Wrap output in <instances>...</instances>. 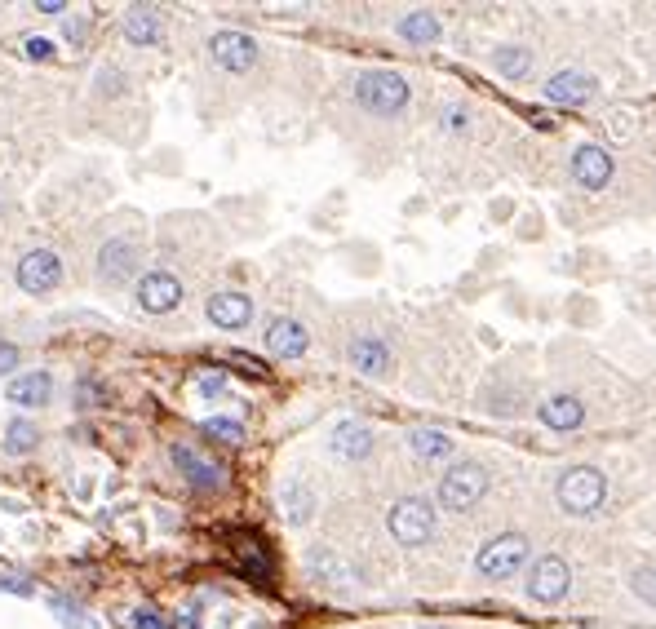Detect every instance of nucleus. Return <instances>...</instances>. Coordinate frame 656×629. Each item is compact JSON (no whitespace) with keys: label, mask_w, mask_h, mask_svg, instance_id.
Returning a JSON list of instances; mask_svg holds the SVG:
<instances>
[{"label":"nucleus","mask_w":656,"mask_h":629,"mask_svg":"<svg viewBox=\"0 0 656 629\" xmlns=\"http://www.w3.org/2000/svg\"><path fill=\"white\" fill-rule=\"evenodd\" d=\"M492 67H497V76H506V80H524L532 71V49H524V45L492 49Z\"/></svg>","instance_id":"nucleus-25"},{"label":"nucleus","mask_w":656,"mask_h":629,"mask_svg":"<svg viewBox=\"0 0 656 629\" xmlns=\"http://www.w3.org/2000/svg\"><path fill=\"white\" fill-rule=\"evenodd\" d=\"M23 49H27V58H40V63H45L49 54H54V45H49V40H40V36H36V40H27Z\"/></svg>","instance_id":"nucleus-34"},{"label":"nucleus","mask_w":656,"mask_h":629,"mask_svg":"<svg viewBox=\"0 0 656 629\" xmlns=\"http://www.w3.org/2000/svg\"><path fill=\"white\" fill-rule=\"evenodd\" d=\"M266 350L275 359H302L311 350V333H306L302 319H289V315H271L266 319V333H262Z\"/></svg>","instance_id":"nucleus-9"},{"label":"nucleus","mask_w":656,"mask_h":629,"mask_svg":"<svg viewBox=\"0 0 656 629\" xmlns=\"http://www.w3.org/2000/svg\"><path fill=\"white\" fill-rule=\"evenodd\" d=\"M306 572H311L315 581H324V585H355L360 581V572H355L337 550H328V545H315V550L306 554Z\"/></svg>","instance_id":"nucleus-18"},{"label":"nucleus","mask_w":656,"mask_h":629,"mask_svg":"<svg viewBox=\"0 0 656 629\" xmlns=\"http://www.w3.org/2000/svg\"><path fill=\"white\" fill-rule=\"evenodd\" d=\"M488 492V466H479V461H453L444 474H439V505L453 514H466L475 510L479 501H484Z\"/></svg>","instance_id":"nucleus-2"},{"label":"nucleus","mask_w":656,"mask_h":629,"mask_svg":"<svg viewBox=\"0 0 656 629\" xmlns=\"http://www.w3.org/2000/svg\"><path fill=\"white\" fill-rule=\"evenodd\" d=\"M204 315H209L218 328H231L235 333V328H244L253 319V302L244 293H213L209 302H204Z\"/></svg>","instance_id":"nucleus-19"},{"label":"nucleus","mask_w":656,"mask_h":629,"mask_svg":"<svg viewBox=\"0 0 656 629\" xmlns=\"http://www.w3.org/2000/svg\"><path fill=\"white\" fill-rule=\"evenodd\" d=\"M581 629H590V625H581Z\"/></svg>","instance_id":"nucleus-38"},{"label":"nucleus","mask_w":656,"mask_h":629,"mask_svg":"<svg viewBox=\"0 0 656 629\" xmlns=\"http://www.w3.org/2000/svg\"><path fill=\"white\" fill-rule=\"evenodd\" d=\"M546 98L559 102V107H586V102L599 98V80L586 76V71H555L546 80Z\"/></svg>","instance_id":"nucleus-13"},{"label":"nucleus","mask_w":656,"mask_h":629,"mask_svg":"<svg viewBox=\"0 0 656 629\" xmlns=\"http://www.w3.org/2000/svg\"><path fill=\"white\" fill-rule=\"evenodd\" d=\"M18 368V346L14 342H0V377H9Z\"/></svg>","instance_id":"nucleus-32"},{"label":"nucleus","mask_w":656,"mask_h":629,"mask_svg":"<svg viewBox=\"0 0 656 629\" xmlns=\"http://www.w3.org/2000/svg\"><path fill=\"white\" fill-rule=\"evenodd\" d=\"M222 390H227V377H222V373L200 377V395H222Z\"/></svg>","instance_id":"nucleus-33"},{"label":"nucleus","mask_w":656,"mask_h":629,"mask_svg":"<svg viewBox=\"0 0 656 629\" xmlns=\"http://www.w3.org/2000/svg\"><path fill=\"white\" fill-rule=\"evenodd\" d=\"M18 288L23 293H49V288H58V280H63V262H58V253L49 249H32L18 257Z\"/></svg>","instance_id":"nucleus-10"},{"label":"nucleus","mask_w":656,"mask_h":629,"mask_svg":"<svg viewBox=\"0 0 656 629\" xmlns=\"http://www.w3.org/2000/svg\"><path fill=\"white\" fill-rule=\"evenodd\" d=\"M49 395H54V377H49L45 368H32V373H23V377H9V386H5V399L18 408H45Z\"/></svg>","instance_id":"nucleus-16"},{"label":"nucleus","mask_w":656,"mask_h":629,"mask_svg":"<svg viewBox=\"0 0 656 629\" xmlns=\"http://www.w3.org/2000/svg\"><path fill=\"white\" fill-rule=\"evenodd\" d=\"M133 625H138V629H169V625L160 621V612H156V607H151V603L133 607Z\"/></svg>","instance_id":"nucleus-31"},{"label":"nucleus","mask_w":656,"mask_h":629,"mask_svg":"<svg viewBox=\"0 0 656 629\" xmlns=\"http://www.w3.org/2000/svg\"><path fill=\"white\" fill-rule=\"evenodd\" d=\"M138 306H142L147 315H169V311H178V306H182V280H178V275H169V271L142 275V284H138Z\"/></svg>","instance_id":"nucleus-12"},{"label":"nucleus","mask_w":656,"mask_h":629,"mask_svg":"<svg viewBox=\"0 0 656 629\" xmlns=\"http://www.w3.org/2000/svg\"><path fill=\"white\" fill-rule=\"evenodd\" d=\"M125 40H129V45H142V49H147V45H160V40H164V23H160V14H156V9H129V14H125Z\"/></svg>","instance_id":"nucleus-22"},{"label":"nucleus","mask_w":656,"mask_h":629,"mask_svg":"<svg viewBox=\"0 0 656 629\" xmlns=\"http://www.w3.org/2000/svg\"><path fill=\"white\" fill-rule=\"evenodd\" d=\"M603 125H608V138H630L634 133V116L630 111H608V120H603Z\"/></svg>","instance_id":"nucleus-30"},{"label":"nucleus","mask_w":656,"mask_h":629,"mask_svg":"<svg viewBox=\"0 0 656 629\" xmlns=\"http://www.w3.org/2000/svg\"><path fill=\"white\" fill-rule=\"evenodd\" d=\"M36 9H40V14H63V5H58V0H40Z\"/></svg>","instance_id":"nucleus-36"},{"label":"nucleus","mask_w":656,"mask_h":629,"mask_svg":"<svg viewBox=\"0 0 656 629\" xmlns=\"http://www.w3.org/2000/svg\"><path fill=\"white\" fill-rule=\"evenodd\" d=\"M408 448H413V457H422V461H448L457 452V443L448 439L444 430L422 426V430H413V435H408Z\"/></svg>","instance_id":"nucleus-23"},{"label":"nucleus","mask_w":656,"mask_h":629,"mask_svg":"<svg viewBox=\"0 0 656 629\" xmlns=\"http://www.w3.org/2000/svg\"><path fill=\"white\" fill-rule=\"evenodd\" d=\"M328 448L342 461H364L373 452V426H364V421H337L333 435H328Z\"/></svg>","instance_id":"nucleus-15"},{"label":"nucleus","mask_w":656,"mask_h":629,"mask_svg":"<svg viewBox=\"0 0 656 629\" xmlns=\"http://www.w3.org/2000/svg\"><path fill=\"white\" fill-rule=\"evenodd\" d=\"M351 364H355V373H364V377H386L395 359H391V346H386L382 337L364 333L351 342Z\"/></svg>","instance_id":"nucleus-17"},{"label":"nucleus","mask_w":656,"mask_h":629,"mask_svg":"<svg viewBox=\"0 0 656 629\" xmlns=\"http://www.w3.org/2000/svg\"><path fill=\"white\" fill-rule=\"evenodd\" d=\"M439 125H444V133H466V129H470V111L461 107V102H453V107H444Z\"/></svg>","instance_id":"nucleus-29"},{"label":"nucleus","mask_w":656,"mask_h":629,"mask_svg":"<svg viewBox=\"0 0 656 629\" xmlns=\"http://www.w3.org/2000/svg\"><path fill=\"white\" fill-rule=\"evenodd\" d=\"M169 629H200V621H196V616H173Z\"/></svg>","instance_id":"nucleus-35"},{"label":"nucleus","mask_w":656,"mask_h":629,"mask_svg":"<svg viewBox=\"0 0 656 629\" xmlns=\"http://www.w3.org/2000/svg\"><path fill=\"white\" fill-rule=\"evenodd\" d=\"M280 510H284V519H289L293 528H302V523L315 514L311 483H306V479H289V483H284V488H280Z\"/></svg>","instance_id":"nucleus-21"},{"label":"nucleus","mask_w":656,"mask_h":629,"mask_svg":"<svg viewBox=\"0 0 656 629\" xmlns=\"http://www.w3.org/2000/svg\"><path fill=\"white\" fill-rule=\"evenodd\" d=\"M603 497H608V479L594 466H577L559 479V505L568 514H594L603 505Z\"/></svg>","instance_id":"nucleus-5"},{"label":"nucleus","mask_w":656,"mask_h":629,"mask_svg":"<svg viewBox=\"0 0 656 629\" xmlns=\"http://www.w3.org/2000/svg\"><path fill=\"white\" fill-rule=\"evenodd\" d=\"M422 629H439V625H422Z\"/></svg>","instance_id":"nucleus-37"},{"label":"nucleus","mask_w":656,"mask_h":629,"mask_svg":"<svg viewBox=\"0 0 656 629\" xmlns=\"http://www.w3.org/2000/svg\"><path fill=\"white\" fill-rule=\"evenodd\" d=\"M572 182H577L581 191H603L612 182V173H617V164H612L608 147H599V142H581L577 151H572Z\"/></svg>","instance_id":"nucleus-7"},{"label":"nucleus","mask_w":656,"mask_h":629,"mask_svg":"<svg viewBox=\"0 0 656 629\" xmlns=\"http://www.w3.org/2000/svg\"><path fill=\"white\" fill-rule=\"evenodd\" d=\"M169 461L178 466V474L191 483L196 492H218L222 488V470L213 466V461H204L196 448H187V443H173L169 448Z\"/></svg>","instance_id":"nucleus-14"},{"label":"nucleus","mask_w":656,"mask_h":629,"mask_svg":"<svg viewBox=\"0 0 656 629\" xmlns=\"http://www.w3.org/2000/svg\"><path fill=\"white\" fill-rule=\"evenodd\" d=\"M355 102L368 116H399L408 107V80L391 67H373L355 76Z\"/></svg>","instance_id":"nucleus-1"},{"label":"nucleus","mask_w":656,"mask_h":629,"mask_svg":"<svg viewBox=\"0 0 656 629\" xmlns=\"http://www.w3.org/2000/svg\"><path fill=\"white\" fill-rule=\"evenodd\" d=\"M386 528H391V536L399 545H426L430 536H435V505H430L426 497H399L391 505V514H386Z\"/></svg>","instance_id":"nucleus-4"},{"label":"nucleus","mask_w":656,"mask_h":629,"mask_svg":"<svg viewBox=\"0 0 656 629\" xmlns=\"http://www.w3.org/2000/svg\"><path fill=\"white\" fill-rule=\"evenodd\" d=\"M537 417L546 421L550 430H577L581 421H586V404H581L577 395H550L546 404L537 408Z\"/></svg>","instance_id":"nucleus-20"},{"label":"nucleus","mask_w":656,"mask_h":629,"mask_svg":"<svg viewBox=\"0 0 656 629\" xmlns=\"http://www.w3.org/2000/svg\"><path fill=\"white\" fill-rule=\"evenodd\" d=\"M399 36H404L408 45H435V40L444 36V27H439V18L430 14V9H413V14L399 18Z\"/></svg>","instance_id":"nucleus-24"},{"label":"nucleus","mask_w":656,"mask_h":629,"mask_svg":"<svg viewBox=\"0 0 656 629\" xmlns=\"http://www.w3.org/2000/svg\"><path fill=\"white\" fill-rule=\"evenodd\" d=\"M204 435H213L222 443H244V426L240 421H231V417H209L204 421Z\"/></svg>","instance_id":"nucleus-27"},{"label":"nucleus","mask_w":656,"mask_h":629,"mask_svg":"<svg viewBox=\"0 0 656 629\" xmlns=\"http://www.w3.org/2000/svg\"><path fill=\"white\" fill-rule=\"evenodd\" d=\"M133 271H138V244H133L129 235H116V240H107L98 249V280L102 284L120 288Z\"/></svg>","instance_id":"nucleus-11"},{"label":"nucleus","mask_w":656,"mask_h":629,"mask_svg":"<svg viewBox=\"0 0 656 629\" xmlns=\"http://www.w3.org/2000/svg\"><path fill=\"white\" fill-rule=\"evenodd\" d=\"M209 54H213V63H218L222 71L244 76V71H253V63H258V40L244 36V32H213Z\"/></svg>","instance_id":"nucleus-8"},{"label":"nucleus","mask_w":656,"mask_h":629,"mask_svg":"<svg viewBox=\"0 0 656 629\" xmlns=\"http://www.w3.org/2000/svg\"><path fill=\"white\" fill-rule=\"evenodd\" d=\"M630 585H634V594L643 598L648 607H656V567H634V576H630Z\"/></svg>","instance_id":"nucleus-28"},{"label":"nucleus","mask_w":656,"mask_h":629,"mask_svg":"<svg viewBox=\"0 0 656 629\" xmlns=\"http://www.w3.org/2000/svg\"><path fill=\"white\" fill-rule=\"evenodd\" d=\"M0 443H5L9 457H32L36 443H40V430H36L27 417H14V421L5 426V439H0Z\"/></svg>","instance_id":"nucleus-26"},{"label":"nucleus","mask_w":656,"mask_h":629,"mask_svg":"<svg viewBox=\"0 0 656 629\" xmlns=\"http://www.w3.org/2000/svg\"><path fill=\"white\" fill-rule=\"evenodd\" d=\"M528 554H532L528 536H519V532H501V536H492L488 545H479V554H475V572L484 576V581H506V576H515L519 567L528 563Z\"/></svg>","instance_id":"nucleus-3"},{"label":"nucleus","mask_w":656,"mask_h":629,"mask_svg":"<svg viewBox=\"0 0 656 629\" xmlns=\"http://www.w3.org/2000/svg\"><path fill=\"white\" fill-rule=\"evenodd\" d=\"M568 585H572L568 563H563L559 554H541V559H532V567H528L524 594L532 598V603H541V607H555V603L568 598Z\"/></svg>","instance_id":"nucleus-6"}]
</instances>
